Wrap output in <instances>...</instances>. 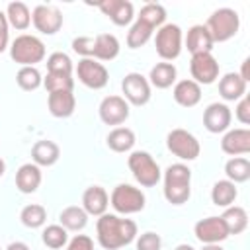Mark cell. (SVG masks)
<instances>
[{
  "label": "cell",
  "instance_id": "836d02e7",
  "mask_svg": "<svg viewBox=\"0 0 250 250\" xmlns=\"http://www.w3.org/2000/svg\"><path fill=\"white\" fill-rule=\"evenodd\" d=\"M20 221L23 227L27 229H41L47 221V209L39 203H29L21 209L20 213Z\"/></svg>",
  "mask_w": 250,
  "mask_h": 250
},
{
  "label": "cell",
  "instance_id": "1f68e13d",
  "mask_svg": "<svg viewBox=\"0 0 250 250\" xmlns=\"http://www.w3.org/2000/svg\"><path fill=\"white\" fill-rule=\"evenodd\" d=\"M225 174L227 180H230L232 184H244L250 178V160L244 156H232L227 160L225 164Z\"/></svg>",
  "mask_w": 250,
  "mask_h": 250
},
{
  "label": "cell",
  "instance_id": "f35d334b",
  "mask_svg": "<svg viewBox=\"0 0 250 250\" xmlns=\"http://www.w3.org/2000/svg\"><path fill=\"white\" fill-rule=\"evenodd\" d=\"M43 86L45 90L51 92H72L74 90V78L68 74H53L47 72V76L43 78Z\"/></svg>",
  "mask_w": 250,
  "mask_h": 250
},
{
  "label": "cell",
  "instance_id": "ba28073f",
  "mask_svg": "<svg viewBox=\"0 0 250 250\" xmlns=\"http://www.w3.org/2000/svg\"><path fill=\"white\" fill-rule=\"evenodd\" d=\"M154 47L156 53L162 61L170 62L180 57L182 53V29L176 23H164L158 27L156 37H154Z\"/></svg>",
  "mask_w": 250,
  "mask_h": 250
},
{
  "label": "cell",
  "instance_id": "9c48e42d",
  "mask_svg": "<svg viewBox=\"0 0 250 250\" xmlns=\"http://www.w3.org/2000/svg\"><path fill=\"white\" fill-rule=\"evenodd\" d=\"M121 92H123V100L131 105H146L150 102V84L146 80V76H143L141 72H129L123 76L121 80Z\"/></svg>",
  "mask_w": 250,
  "mask_h": 250
},
{
  "label": "cell",
  "instance_id": "4fadbf2b",
  "mask_svg": "<svg viewBox=\"0 0 250 250\" xmlns=\"http://www.w3.org/2000/svg\"><path fill=\"white\" fill-rule=\"evenodd\" d=\"M31 21L35 29L43 35H55L62 27V14L57 6L37 4L31 12Z\"/></svg>",
  "mask_w": 250,
  "mask_h": 250
},
{
  "label": "cell",
  "instance_id": "7a4b0ae2",
  "mask_svg": "<svg viewBox=\"0 0 250 250\" xmlns=\"http://www.w3.org/2000/svg\"><path fill=\"white\" fill-rule=\"evenodd\" d=\"M164 188L162 193L168 203L172 205H184L191 197V170L184 162L170 164L164 174Z\"/></svg>",
  "mask_w": 250,
  "mask_h": 250
},
{
  "label": "cell",
  "instance_id": "83f0119b",
  "mask_svg": "<svg viewBox=\"0 0 250 250\" xmlns=\"http://www.w3.org/2000/svg\"><path fill=\"white\" fill-rule=\"evenodd\" d=\"M219 217L223 219V223H225V227H227V230H229V236H230V234H240V232H244L246 227H248V213H246V209L240 207V205H230V207H227V209L223 211V215H219Z\"/></svg>",
  "mask_w": 250,
  "mask_h": 250
},
{
  "label": "cell",
  "instance_id": "d4e9b609",
  "mask_svg": "<svg viewBox=\"0 0 250 250\" xmlns=\"http://www.w3.org/2000/svg\"><path fill=\"white\" fill-rule=\"evenodd\" d=\"M219 94L225 102H236L246 96V82L240 78L238 72H227L219 80Z\"/></svg>",
  "mask_w": 250,
  "mask_h": 250
},
{
  "label": "cell",
  "instance_id": "4dcf8cb0",
  "mask_svg": "<svg viewBox=\"0 0 250 250\" xmlns=\"http://www.w3.org/2000/svg\"><path fill=\"white\" fill-rule=\"evenodd\" d=\"M6 20H8V25L23 31L31 25V12L27 8V4L23 2H10L6 6Z\"/></svg>",
  "mask_w": 250,
  "mask_h": 250
},
{
  "label": "cell",
  "instance_id": "9a60e30c",
  "mask_svg": "<svg viewBox=\"0 0 250 250\" xmlns=\"http://www.w3.org/2000/svg\"><path fill=\"white\" fill-rule=\"evenodd\" d=\"M230 121H232V111H230V107L227 104L213 102L203 111V127L209 133H215L217 135V133L229 131Z\"/></svg>",
  "mask_w": 250,
  "mask_h": 250
},
{
  "label": "cell",
  "instance_id": "8fae6325",
  "mask_svg": "<svg viewBox=\"0 0 250 250\" xmlns=\"http://www.w3.org/2000/svg\"><path fill=\"white\" fill-rule=\"evenodd\" d=\"M219 62L211 53H199V55H191L189 61V72H191V80L197 82L199 86H207L213 84L219 78Z\"/></svg>",
  "mask_w": 250,
  "mask_h": 250
},
{
  "label": "cell",
  "instance_id": "7c38bea8",
  "mask_svg": "<svg viewBox=\"0 0 250 250\" xmlns=\"http://www.w3.org/2000/svg\"><path fill=\"white\" fill-rule=\"evenodd\" d=\"M193 234L201 244H221L229 238V230L221 217L211 215L205 219H199L193 227Z\"/></svg>",
  "mask_w": 250,
  "mask_h": 250
},
{
  "label": "cell",
  "instance_id": "cb8c5ba5",
  "mask_svg": "<svg viewBox=\"0 0 250 250\" xmlns=\"http://www.w3.org/2000/svg\"><path fill=\"white\" fill-rule=\"evenodd\" d=\"M119 39L111 33H98L94 37V53L92 59L96 61H113L119 55Z\"/></svg>",
  "mask_w": 250,
  "mask_h": 250
},
{
  "label": "cell",
  "instance_id": "60d3db41",
  "mask_svg": "<svg viewBox=\"0 0 250 250\" xmlns=\"http://www.w3.org/2000/svg\"><path fill=\"white\" fill-rule=\"evenodd\" d=\"M72 51L82 55V59H92L94 53V37H74L72 39Z\"/></svg>",
  "mask_w": 250,
  "mask_h": 250
},
{
  "label": "cell",
  "instance_id": "44dd1931",
  "mask_svg": "<svg viewBox=\"0 0 250 250\" xmlns=\"http://www.w3.org/2000/svg\"><path fill=\"white\" fill-rule=\"evenodd\" d=\"M41 168L33 162H25L18 168L16 172V188L21 191V193H33L37 191V188L41 186Z\"/></svg>",
  "mask_w": 250,
  "mask_h": 250
},
{
  "label": "cell",
  "instance_id": "d6986e66",
  "mask_svg": "<svg viewBox=\"0 0 250 250\" xmlns=\"http://www.w3.org/2000/svg\"><path fill=\"white\" fill-rule=\"evenodd\" d=\"M172 96H174V102L182 107H193L201 102V86L197 82H193L191 78H186V80H178L174 84V90H172Z\"/></svg>",
  "mask_w": 250,
  "mask_h": 250
},
{
  "label": "cell",
  "instance_id": "7402d4cb",
  "mask_svg": "<svg viewBox=\"0 0 250 250\" xmlns=\"http://www.w3.org/2000/svg\"><path fill=\"white\" fill-rule=\"evenodd\" d=\"M213 39L207 31V27L203 23H195L188 29V35H186V47L191 55H199V53H211L213 49Z\"/></svg>",
  "mask_w": 250,
  "mask_h": 250
},
{
  "label": "cell",
  "instance_id": "6da1fadb",
  "mask_svg": "<svg viewBox=\"0 0 250 250\" xmlns=\"http://www.w3.org/2000/svg\"><path fill=\"white\" fill-rule=\"evenodd\" d=\"M98 242L105 250H117L131 244L137 238V223L131 219H123L113 213H104L96 223Z\"/></svg>",
  "mask_w": 250,
  "mask_h": 250
},
{
  "label": "cell",
  "instance_id": "3957f363",
  "mask_svg": "<svg viewBox=\"0 0 250 250\" xmlns=\"http://www.w3.org/2000/svg\"><path fill=\"white\" fill-rule=\"evenodd\" d=\"M213 43H225L232 39L240 29V16L232 8H217L205 23Z\"/></svg>",
  "mask_w": 250,
  "mask_h": 250
},
{
  "label": "cell",
  "instance_id": "f546056e",
  "mask_svg": "<svg viewBox=\"0 0 250 250\" xmlns=\"http://www.w3.org/2000/svg\"><path fill=\"white\" fill-rule=\"evenodd\" d=\"M59 225L66 230L78 232L88 225V213L78 205H68L59 215Z\"/></svg>",
  "mask_w": 250,
  "mask_h": 250
},
{
  "label": "cell",
  "instance_id": "e0dca14e",
  "mask_svg": "<svg viewBox=\"0 0 250 250\" xmlns=\"http://www.w3.org/2000/svg\"><path fill=\"white\" fill-rule=\"evenodd\" d=\"M221 150L230 156H240L250 152V129L240 127V129H229L225 131L221 139Z\"/></svg>",
  "mask_w": 250,
  "mask_h": 250
},
{
  "label": "cell",
  "instance_id": "2e32d148",
  "mask_svg": "<svg viewBox=\"0 0 250 250\" xmlns=\"http://www.w3.org/2000/svg\"><path fill=\"white\" fill-rule=\"evenodd\" d=\"M96 6L115 25H129L135 18V8L129 0H104V2H98Z\"/></svg>",
  "mask_w": 250,
  "mask_h": 250
},
{
  "label": "cell",
  "instance_id": "52a82bcc",
  "mask_svg": "<svg viewBox=\"0 0 250 250\" xmlns=\"http://www.w3.org/2000/svg\"><path fill=\"white\" fill-rule=\"evenodd\" d=\"M166 146L168 150L178 156L180 160H195L201 152V145L199 141L195 139L193 133H189L188 129H172L168 135H166Z\"/></svg>",
  "mask_w": 250,
  "mask_h": 250
},
{
  "label": "cell",
  "instance_id": "ffe728a7",
  "mask_svg": "<svg viewBox=\"0 0 250 250\" xmlns=\"http://www.w3.org/2000/svg\"><path fill=\"white\" fill-rule=\"evenodd\" d=\"M49 113L57 119H66L76 109V98L72 92H51L47 98Z\"/></svg>",
  "mask_w": 250,
  "mask_h": 250
},
{
  "label": "cell",
  "instance_id": "ac0fdd59",
  "mask_svg": "<svg viewBox=\"0 0 250 250\" xmlns=\"http://www.w3.org/2000/svg\"><path fill=\"white\" fill-rule=\"evenodd\" d=\"M109 205V195L102 186H90L82 193V209L88 213V217H100L107 213Z\"/></svg>",
  "mask_w": 250,
  "mask_h": 250
},
{
  "label": "cell",
  "instance_id": "277c9868",
  "mask_svg": "<svg viewBox=\"0 0 250 250\" xmlns=\"http://www.w3.org/2000/svg\"><path fill=\"white\" fill-rule=\"evenodd\" d=\"M10 57L20 66H35L45 59V43L35 35L21 33L12 41Z\"/></svg>",
  "mask_w": 250,
  "mask_h": 250
},
{
  "label": "cell",
  "instance_id": "7dc6e473",
  "mask_svg": "<svg viewBox=\"0 0 250 250\" xmlns=\"http://www.w3.org/2000/svg\"><path fill=\"white\" fill-rule=\"evenodd\" d=\"M201 250H225V248L221 244H203Z\"/></svg>",
  "mask_w": 250,
  "mask_h": 250
},
{
  "label": "cell",
  "instance_id": "d590c367",
  "mask_svg": "<svg viewBox=\"0 0 250 250\" xmlns=\"http://www.w3.org/2000/svg\"><path fill=\"white\" fill-rule=\"evenodd\" d=\"M41 240L47 248H53V250H59L62 246H66L68 242V230L62 229L61 225H47L41 232Z\"/></svg>",
  "mask_w": 250,
  "mask_h": 250
},
{
  "label": "cell",
  "instance_id": "8992f818",
  "mask_svg": "<svg viewBox=\"0 0 250 250\" xmlns=\"http://www.w3.org/2000/svg\"><path fill=\"white\" fill-rule=\"evenodd\" d=\"M109 205L119 215H133V213H139L145 209L146 197L139 188H135L131 184H119L113 188V191L109 195Z\"/></svg>",
  "mask_w": 250,
  "mask_h": 250
},
{
  "label": "cell",
  "instance_id": "681fc988",
  "mask_svg": "<svg viewBox=\"0 0 250 250\" xmlns=\"http://www.w3.org/2000/svg\"><path fill=\"white\" fill-rule=\"evenodd\" d=\"M4 172H6V162H4L2 158H0V178L4 176Z\"/></svg>",
  "mask_w": 250,
  "mask_h": 250
},
{
  "label": "cell",
  "instance_id": "30bf717a",
  "mask_svg": "<svg viewBox=\"0 0 250 250\" xmlns=\"http://www.w3.org/2000/svg\"><path fill=\"white\" fill-rule=\"evenodd\" d=\"M76 76L90 90H102L109 80L107 68L96 59H80L76 64Z\"/></svg>",
  "mask_w": 250,
  "mask_h": 250
},
{
  "label": "cell",
  "instance_id": "484cf974",
  "mask_svg": "<svg viewBox=\"0 0 250 250\" xmlns=\"http://www.w3.org/2000/svg\"><path fill=\"white\" fill-rule=\"evenodd\" d=\"M176 76H178L176 66H174L172 62L162 61V62H156V64L150 68L146 80H148L150 86H154V88H158V90H166V88H170L172 84H176Z\"/></svg>",
  "mask_w": 250,
  "mask_h": 250
},
{
  "label": "cell",
  "instance_id": "d6a6232c",
  "mask_svg": "<svg viewBox=\"0 0 250 250\" xmlns=\"http://www.w3.org/2000/svg\"><path fill=\"white\" fill-rule=\"evenodd\" d=\"M137 20L145 21V23H146V25H150L152 29H158V27H162V25H164V21H166V10H164V6H162V4L148 2V4H145V6L141 8V12H139Z\"/></svg>",
  "mask_w": 250,
  "mask_h": 250
},
{
  "label": "cell",
  "instance_id": "74e56055",
  "mask_svg": "<svg viewBox=\"0 0 250 250\" xmlns=\"http://www.w3.org/2000/svg\"><path fill=\"white\" fill-rule=\"evenodd\" d=\"M72 61L66 53L62 51H55L47 57V72H53V74H68L72 76Z\"/></svg>",
  "mask_w": 250,
  "mask_h": 250
},
{
  "label": "cell",
  "instance_id": "f1b7e54d",
  "mask_svg": "<svg viewBox=\"0 0 250 250\" xmlns=\"http://www.w3.org/2000/svg\"><path fill=\"white\" fill-rule=\"evenodd\" d=\"M135 133L129 127H115L105 137V143L113 152H129L135 146Z\"/></svg>",
  "mask_w": 250,
  "mask_h": 250
},
{
  "label": "cell",
  "instance_id": "f6af8a7d",
  "mask_svg": "<svg viewBox=\"0 0 250 250\" xmlns=\"http://www.w3.org/2000/svg\"><path fill=\"white\" fill-rule=\"evenodd\" d=\"M248 64H250V59H244V61H242V66H240V72H238L240 78H242L246 84H248V80H250V68H248Z\"/></svg>",
  "mask_w": 250,
  "mask_h": 250
},
{
  "label": "cell",
  "instance_id": "5bb4252c",
  "mask_svg": "<svg viewBox=\"0 0 250 250\" xmlns=\"http://www.w3.org/2000/svg\"><path fill=\"white\" fill-rule=\"evenodd\" d=\"M98 113L105 125H121L129 119L131 109H129V104L123 100V96H105L100 102Z\"/></svg>",
  "mask_w": 250,
  "mask_h": 250
},
{
  "label": "cell",
  "instance_id": "ab89813d",
  "mask_svg": "<svg viewBox=\"0 0 250 250\" xmlns=\"http://www.w3.org/2000/svg\"><path fill=\"white\" fill-rule=\"evenodd\" d=\"M135 248L137 250H160L162 248V238H160V234H156L152 230H146V232L137 236Z\"/></svg>",
  "mask_w": 250,
  "mask_h": 250
},
{
  "label": "cell",
  "instance_id": "b9f144b4",
  "mask_svg": "<svg viewBox=\"0 0 250 250\" xmlns=\"http://www.w3.org/2000/svg\"><path fill=\"white\" fill-rule=\"evenodd\" d=\"M234 117L242 123V125H248L250 123V98L248 96H242L234 107Z\"/></svg>",
  "mask_w": 250,
  "mask_h": 250
},
{
  "label": "cell",
  "instance_id": "bcb514c9",
  "mask_svg": "<svg viewBox=\"0 0 250 250\" xmlns=\"http://www.w3.org/2000/svg\"><path fill=\"white\" fill-rule=\"evenodd\" d=\"M6 250H31L25 242H20V240H16V242H10L8 246H6Z\"/></svg>",
  "mask_w": 250,
  "mask_h": 250
},
{
  "label": "cell",
  "instance_id": "8d00e7d4",
  "mask_svg": "<svg viewBox=\"0 0 250 250\" xmlns=\"http://www.w3.org/2000/svg\"><path fill=\"white\" fill-rule=\"evenodd\" d=\"M16 82L21 90L33 92L43 84V76L35 66H20V70L16 72Z\"/></svg>",
  "mask_w": 250,
  "mask_h": 250
},
{
  "label": "cell",
  "instance_id": "c3c4849f",
  "mask_svg": "<svg viewBox=\"0 0 250 250\" xmlns=\"http://www.w3.org/2000/svg\"><path fill=\"white\" fill-rule=\"evenodd\" d=\"M174 250H195V248H193L191 244H178Z\"/></svg>",
  "mask_w": 250,
  "mask_h": 250
},
{
  "label": "cell",
  "instance_id": "f907efd6",
  "mask_svg": "<svg viewBox=\"0 0 250 250\" xmlns=\"http://www.w3.org/2000/svg\"><path fill=\"white\" fill-rule=\"evenodd\" d=\"M0 250H2V248H0Z\"/></svg>",
  "mask_w": 250,
  "mask_h": 250
},
{
  "label": "cell",
  "instance_id": "5b68a950",
  "mask_svg": "<svg viewBox=\"0 0 250 250\" xmlns=\"http://www.w3.org/2000/svg\"><path fill=\"white\" fill-rule=\"evenodd\" d=\"M127 166H129L133 178L143 188H154L162 178V170H160L158 162L146 150H133L127 158Z\"/></svg>",
  "mask_w": 250,
  "mask_h": 250
},
{
  "label": "cell",
  "instance_id": "e575fe53",
  "mask_svg": "<svg viewBox=\"0 0 250 250\" xmlns=\"http://www.w3.org/2000/svg\"><path fill=\"white\" fill-rule=\"evenodd\" d=\"M152 33H154V29L150 27V25H146L145 21H141V20H135V23L129 27V31H127V47L129 49H139V47H143L150 37H152Z\"/></svg>",
  "mask_w": 250,
  "mask_h": 250
},
{
  "label": "cell",
  "instance_id": "4316f807",
  "mask_svg": "<svg viewBox=\"0 0 250 250\" xmlns=\"http://www.w3.org/2000/svg\"><path fill=\"white\" fill-rule=\"evenodd\" d=\"M238 197V188L230 180H217L211 188V201L217 207H230L234 205V199Z\"/></svg>",
  "mask_w": 250,
  "mask_h": 250
},
{
  "label": "cell",
  "instance_id": "7bdbcfd3",
  "mask_svg": "<svg viewBox=\"0 0 250 250\" xmlns=\"http://www.w3.org/2000/svg\"><path fill=\"white\" fill-rule=\"evenodd\" d=\"M66 250H94V240L88 234H76L66 242Z\"/></svg>",
  "mask_w": 250,
  "mask_h": 250
},
{
  "label": "cell",
  "instance_id": "ee69618b",
  "mask_svg": "<svg viewBox=\"0 0 250 250\" xmlns=\"http://www.w3.org/2000/svg\"><path fill=\"white\" fill-rule=\"evenodd\" d=\"M8 20H6V14L0 12V53H4L8 49V43H10V35H8Z\"/></svg>",
  "mask_w": 250,
  "mask_h": 250
},
{
  "label": "cell",
  "instance_id": "603a6c76",
  "mask_svg": "<svg viewBox=\"0 0 250 250\" xmlns=\"http://www.w3.org/2000/svg\"><path fill=\"white\" fill-rule=\"evenodd\" d=\"M59 158H61V148L55 141L41 139L31 146V160L39 168L41 166H53V164H57Z\"/></svg>",
  "mask_w": 250,
  "mask_h": 250
}]
</instances>
